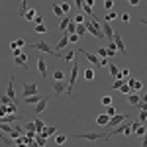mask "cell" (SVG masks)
Listing matches in <instances>:
<instances>
[{
	"mask_svg": "<svg viewBox=\"0 0 147 147\" xmlns=\"http://www.w3.org/2000/svg\"><path fill=\"white\" fill-rule=\"evenodd\" d=\"M30 47H34L35 51H41V53H49V55H53V57H61V53L59 51H55L51 45H47L45 41H37V43H32Z\"/></svg>",
	"mask_w": 147,
	"mask_h": 147,
	"instance_id": "7a4b0ae2",
	"label": "cell"
},
{
	"mask_svg": "<svg viewBox=\"0 0 147 147\" xmlns=\"http://www.w3.org/2000/svg\"><path fill=\"white\" fill-rule=\"evenodd\" d=\"M102 34H104V37L110 39V43L114 41V34H116V32L112 30V26H110L108 22H102Z\"/></svg>",
	"mask_w": 147,
	"mask_h": 147,
	"instance_id": "9c48e42d",
	"label": "cell"
},
{
	"mask_svg": "<svg viewBox=\"0 0 147 147\" xmlns=\"http://www.w3.org/2000/svg\"><path fill=\"white\" fill-rule=\"evenodd\" d=\"M65 141H67V137H65V136H57L55 137V143H57V145H63Z\"/></svg>",
	"mask_w": 147,
	"mask_h": 147,
	"instance_id": "681fc988",
	"label": "cell"
},
{
	"mask_svg": "<svg viewBox=\"0 0 147 147\" xmlns=\"http://www.w3.org/2000/svg\"><path fill=\"white\" fill-rule=\"evenodd\" d=\"M26 137H28V139H32V137H35V131H28V134H26Z\"/></svg>",
	"mask_w": 147,
	"mask_h": 147,
	"instance_id": "6125c7cd",
	"label": "cell"
},
{
	"mask_svg": "<svg viewBox=\"0 0 147 147\" xmlns=\"http://www.w3.org/2000/svg\"><path fill=\"white\" fill-rule=\"evenodd\" d=\"M145 134H147L145 125H143V124H139V125H137V129H136V136H139V137H143V136H145Z\"/></svg>",
	"mask_w": 147,
	"mask_h": 147,
	"instance_id": "1f68e13d",
	"label": "cell"
},
{
	"mask_svg": "<svg viewBox=\"0 0 147 147\" xmlns=\"http://www.w3.org/2000/svg\"><path fill=\"white\" fill-rule=\"evenodd\" d=\"M106 49H108V57H114L116 55V49H118V47H116V43H108V47H106Z\"/></svg>",
	"mask_w": 147,
	"mask_h": 147,
	"instance_id": "4dcf8cb0",
	"label": "cell"
},
{
	"mask_svg": "<svg viewBox=\"0 0 147 147\" xmlns=\"http://www.w3.org/2000/svg\"><path fill=\"white\" fill-rule=\"evenodd\" d=\"M124 84H125V80H124V79H116V80L112 82V88H114V90H120Z\"/></svg>",
	"mask_w": 147,
	"mask_h": 147,
	"instance_id": "484cf974",
	"label": "cell"
},
{
	"mask_svg": "<svg viewBox=\"0 0 147 147\" xmlns=\"http://www.w3.org/2000/svg\"><path fill=\"white\" fill-rule=\"evenodd\" d=\"M114 43H116V47H118L120 53H125V43H124V39H122V35H120V32L114 34Z\"/></svg>",
	"mask_w": 147,
	"mask_h": 147,
	"instance_id": "8fae6325",
	"label": "cell"
},
{
	"mask_svg": "<svg viewBox=\"0 0 147 147\" xmlns=\"http://www.w3.org/2000/svg\"><path fill=\"white\" fill-rule=\"evenodd\" d=\"M8 116V106H4V104H0V120H4Z\"/></svg>",
	"mask_w": 147,
	"mask_h": 147,
	"instance_id": "8d00e7d4",
	"label": "cell"
},
{
	"mask_svg": "<svg viewBox=\"0 0 147 147\" xmlns=\"http://www.w3.org/2000/svg\"><path fill=\"white\" fill-rule=\"evenodd\" d=\"M106 116H108V118H114V116H116V108H114V106H108V108H106Z\"/></svg>",
	"mask_w": 147,
	"mask_h": 147,
	"instance_id": "ee69618b",
	"label": "cell"
},
{
	"mask_svg": "<svg viewBox=\"0 0 147 147\" xmlns=\"http://www.w3.org/2000/svg\"><path fill=\"white\" fill-rule=\"evenodd\" d=\"M34 24H35V26H41V24H43V18L37 14V16H35V20H34Z\"/></svg>",
	"mask_w": 147,
	"mask_h": 147,
	"instance_id": "11a10c76",
	"label": "cell"
},
{
	"mask_svg": "<svg viewBox=\"0 0 147 147\" xmlns=\"http://www.w3.org/2000/svg\"><path fill=\"white\" fill-rule=\"evenodd\" d=\"M102 104L108 108V106H112V96H102Z\"/></svg>",
	"mask_w": 147,
	"mask_h": 147,
	"instance_id": "bcb514c9",
	"label": "cell"
},
{
	"mask_svg": "<svg viewBox=\"0 0 147 147\" xmlns=\"http://www.w3.org/2000/svg\"><path fill=\"white\" fill-rule=\"evenodd\" d=\"M141 147H147V134L141 137Z\"/></svg>",
	"mask_w": 147,
	"mask_h": 147,
	"instance_id": "91938a15",
	"label": "cell"
},
{
	"mask_svg": "<svg viewBox=\"0 0 147 147\" xmlns=\"http://www.w3.org/2000/svg\"><path fill=\"white\" fill-rule=\"evenodd\" d=\"M22 94H24V98L39 94V90H37V84H35V82H24V84H22Z\"/></svg>",
	"mask_w": 147,
	"mask_h": 147,
	"instance_id": "277c9868",
	"label": "cell"
},
{
	"mask_svg": "<svg viewBox=\"0 0 147 147\" xmlns=\"http://www.w3.org/2000/svg\"><path fill=\"white\" fill-rule=\"evenodd\" d=\"M84 26H86V32H90L94 37H98V39L104 37V34L100 32V26H102V24H94L92 20H88V22H84Z\"/></svg>",
	"mask_w": 147,
	"mask_h": 147,
	"instance_id": "5b68a950",
	"label": "cell"
},
{
	"mask_svg": "<svg viewBox=\"0 0 147 147\" xmlns=\"http://www.w3.org/2000/svg\"><path fill=\"white\" fill-rule=\"evenodd\" d=\"M0 102H2L4 106H12V104H16V102H14V100H10V98H8L6 94H2V96H0Z\"/></svg>",
	"mask_w": 147,
	"mask_h": 147,
	"instance_id": "836d02e7",
	"label": "cell"
},
{
	"mask_svg": "<svg viewBox=\"0 0 147 147\" xmlns=\"http://www.w3.org/2000/svg\"><path fill=\"white\" fill-rule=\"evenodd\" d=\"M28 14V2L22 0V4H20V16H26Z\"/></svg>",
	"mask_w": 147,
	"mask_h": 147,
	"instance_id": "74e56055",
	"label": "cell"
},
{
	"mask_svg": "<svg viewBox=\"0 0 147 147\" xmlns=\"http://www.w3.org/2000/svg\"><path fill=\"white\" fill-rule=\"evenodd\" d=\"M125 98H127V104H129V106H137V104L141 102V96H139L137 92H129Z\"/></svg>",
	"mask_w": 147,
	"mask_h": 147,
	"instance_id": "5bb4252c",
	"label": "cell"
},
{
	"mask_svg": "<svg viewBox=\"0 0 147 147\" xmlns=\"http://www.w3.org/2000/svg\"><path fill=\"white\" fill-rule=\"evenodd\" d=\"M141 24H145V26H147V20H145V18H141Z\"/></svg>",
	"mask_w": 147,
	"mask_h": 147,
	"instance_id": "e7e4bbea",
	"label": "cell"
},
{
	"mask_svg": "<svg viewBox=\"0 0 147 147\" xmlns=\"http://www.w3.org/2000/svg\"><path fill=\"white\" fill-rule=\"evenodd\" d=\"M35 16H37V10H28V14H26L24 18H26L28 22H34V20H35Z\"/></svg>",
	"mask_w": 147,
	"mask_h": 147,
	"instance_id": "f546056e",
	"label": "cell"
},
{
	"mask_svg": "<svg viewBox=\"0 0 147 147\" xmlns=\"http://www.w3.org/2000/svg\"><path fill=\"white\" fill-rule=\"evenodd\" d=\"M120 92H122V94H125V96H127L129 92H134V90H131V88H129V86H127V80H125V84H124V86L120 88Z\"/></svg>",
	"mask_w": 147,
	"mask_h": 147,
	"instance_id": "f6af8a7d",
	"label": "cell"
},
{
	"mask_svg": "<svg viewBox=\"0 0 147 147\" xmlns=\"http://www.w3.org/2000/svg\"><path fill=\"white\" fill-rule=\"evenodd\" d=\"M145 120H147V112H139V120H137V122H139V124H143Z\"/></svg>",
	"mask_w": 147,
	"mask_h": 147,
	"instance_id": "816d5d0a",
	"label": "cell"
},
{
	"mask_svg": "<svg viewBox=\"0 0 147 147\" xmlns=\"http://www.w3.org/2000/svg\"><path fill=\"white\" fill-rule=\"evenodd\" d=\"M53 79L55 80H63L65 79V73H63V71H55V73H53Z\"/></svg>",
	"mask_w": 147,
	"mask_h": 147,
	"instance_id": "7bdbcfd3",
	"label": "cell"
},
{
	"mask_svg": "<svg viewBox=\"0 0 147 147\" xmlns=\"http://www.w3.org/2000/svg\"><path fill=\"white\" fill-rule=\"evenodd\" d=\"M127 86H129L134 92H141L143 90V82H141V80H136V79H127Z\"/></svg>",
	"mask_w": 147,
	"mask_h": 147,
	"instance_id": "7c38bea8",
	"label": "cell"
},
{
	"mask_svg": "<svg viewBox=\"0 0 147 147\" xmlns=\"http://www.w3.org/2000/svg\"><path fill=\"white\" fill-rule=\"evenodd\" d=\"M84 79H86V80H94V69H92V67L84 69Z\"/></svg>",
	"mask_w": 147,
	"mask_h": 147,
	"instance_id": "83f0119b",
	"label": "cell"
},
{
	"mask_svg": "<svg viewBox=\"0 0 147 147\" xmlns=\"http://www.w3.org/2000/svg\"><path fill=\"white\" fill-rule=\"evenodd\" d=\"M67 86L69 84H65V80H55L53 82V96H61L63 92H67Z\"/></svg>",
	"mask_w": 147,
	"mask_h": 147,
	"instance_id": "ba28073f",
	"label": "cell"
},
{
	"mask_svg": "<svg viewBox=\"0 0 147 147\" xmlns=\"http://www.w3.org/2000/svg\"><path fill=\"white\" fill-rule=\"evenodd\" d=\"M6 96H8L10 100L16 102V94H14V77H12L10 82H8V90H6Z\"/></svg>",
	"mask_w": 147,
	"mask_h": 147,
	"instance_id": "ac0fdd59",
	"label": "cell"
},
{
	"mask_svg": "<svg viewBox=\"0 0 147 147\" xmlns=\"http://www.w3.org/2000/svg\"><path fill=\"white\" fill-rule=\"evenodd\" d=\"M24 43H26V41H24L22 37H20V39H16V45H18V47H24Z\"/></svg>",
	"mask_w": 147,
	"mask_h": 147,
	"instance_id": "94428289",
	"label": "cell"
},
{
	"mask_svg": "<svg viewBox=\"0 0 147 147\" xmlns=\"http://www.w3.org/2000/svg\"><path fill=\"white\" fill-rule=\"evenodd\" d=\"M75 139H86V141H100V139H106L104 134H98V131H86V134H75Z\"/></svg>",
	"mask_w": 147,
	"mask_h": 147,
	"instance_id": "3957f363",
	"label": "cell"
},
{
	"mask_svg": "<svg viewBox=\"0 0 147 147\" xmlns=\"http://www.w3.org/2000/svg\"><path fill=\"white\" fill-rule=\"evenodd\" d=\"M120 134H124V136H131V134H134V129H131V122H124L122 125L114 127L110 134H106V141H108V139H112L114 136H120Z\"/></svg>",
	"mask_w": 147,
	"mask_h": 147,
	"instance_id": "6da1fadb",
	"label": "cell"
},
{
	"mask_svg": "<svg viewBox=\"0 0 147 147\" xmlns=\"http://www.w3.org/2000/svg\"><path fill=\"white\" fill-rule=\"evenodd\" d=\"M84 34H86V26H84V24L77 26V35H79V37H84Z\"/></svg>",
	"mask_w": 147,
	"mask_h": 147,
	"instance_id": "d6a6232c",
	"label": "cell"
},
{
	"mask_svg": "<svg viewBox=\"0 0 147 147\" xmlns=\"http://www.w3.org/2000/svg\"><path fill=\"white\" fill-rule=\"evenodd\" d=\"M37 69H39V75H41L43 79H47V75H49V73H47V63H45V59H43V57H39V59H37Z\"/></svg>",
	"mask_w": 147,
	"mask_h": 147,
	"instance_id": "4fadbf2b",
	"label": "cell"
},
{
	"mask_svg": "<svg viewBox=\"0 0 147 147\" xmlns=\"http://www.w3.org/2000/svg\"><path fill=\"white\" fill-rule=\"evenodd\" d=\"M116 18H118V14H116V12H108V14H106V18H104V22H112V20H116Z\"/></svg>",
	"mask_w": 147,
	"mask_h": 147,
	"instance_id": "f35d334b",
	"label": "cell"
},
{
	"mask_svg": "<svg viewBox=\"0 0 147 147\" xmlns=\"http://www.w3.org/2000/svg\"><path fill=\"white\" fill-rule=\"evenodd\" d=\"M139 96H141V102H145V104H147V92H143V94H139Z\"/></svg>",
	"mask_w": 147,
	"mask_h": 147,
	"instance_id": "be15d7a7",
	"label": "cell"
},
{
	"mask_svg": "<svg viewBox=\"0 0 147 147\" xmlns=\"http://www.w3.org/2000/svg\"><path fill=\"white\" fill-rule=\"evenodd\" d=\"M120 18H122V22H124V24H129V14H127V12H122Z\"/></svg>",
	"mask_w": 147,
	"mask_h": 147,
	"instance_id": "f907efd6",
	"label": "cell"
},
{
	"mask_svg": "<svg viewBox=\"0 0 147 147\" xmlns=\"http://www.w3.org/2000/svg\"><path fill=\"white\" fill-rule=\"evenodd\" d=\"M112 6H114L112 0H106V2H104V8H106V10H112Z\"/></svg>",
	"mask_w": 147,
	"mask_h": 147,
	"instance_id": "9f6ffc18",
	"label": "cell"
},
{
	"mask_svg": "<svg viewBox=\"0 0 147 147\" xmlns=\"http://www.w3.org/2000/svg\"><path fill=\"white\" fill-rule=\"evenodd\" d=\"M45 32H47L45 24H41V26H35V34H45Z\"/></svg>",
	"mask_w": 147,
	"mask_h": 147,
	"instance_id": "7dc6e473",
	"label": "cell"
},
{
	"mask_svg": "<svg viewBox=\"0 0 147 147\" xmlns=\"http://www.w3.org/2000/svg\"><path fill=\"white\" fill-rule=\"evenodd\" d=\"M47 102H49V96H43L41 100L37 102V106H35V114H41L43 110L47 108Z\"/></svg>",
	"mask_w": 147,
	"mask_h": 147,
	"instance_id": "9a60e30c",
	"label": "cell"
},
{
	"mask_svg": "<svg viewBox=\"0 0 147 147\" xmlns=\"http://www.w3.org/2000/svg\"><path fill=\"white\" fill-rule=\"evenodd\" d=\"M12 53H14V59H16V57H20V55H24V51L20 49V47H18V49H12Z\"/></svg>",
	"mask_w": 147,
	"mask_h": 147,
	"instance_id": "db71d44e",
	"label": "cell"
},
{
	"mask_svg": "<svg viewBox=\"0 0 147 147\" xmlns=\"http://www.w3.org/2000/svg\"><path fill=\"white\" fill-rule=\"evenodd\" d=\"M96 124H98V125H108V124H110V118H108L106 114H100V116L96 118Z\"/></svg>",
	"mask_w": 147,
	"mask_h": 147,
	"instance_id": "603a6c76",
	"label": "cell"
},
{
	"mask_svg": "<svg viewBox=\"0 0 147 147\" xmlns=\"http://www.w3.org/2000/svg\"><path fill=\"white\" fill-rule=\"evenodd\" d=\"M41 98H43L41 94H35V96H28V98H24V102H26V104H34V106H37V102L41 100Z\"/></svg>",
	"mask_w": 147,
	"mask_h": 147,
	"instance_id": "7402d4cb",
	"label": "cell"
},
{
	"mask_svg": "<svg viewBox=\"0 0 147 147\" xmlns=\"http://www.w3.org/2000/svg\"><path fill=\"white\" fill-rule=\"evenodd\" d=\"M96 57H98V59H108V49H106V47H98Z\"/></svg>",
	"mask_w": 147,
	"mask_h": 147,
	"instance_id": "d4e9b609",
	"label": "cell"
},
{
	"mask_svg": "<svg viewBox=\"0 0 147 147\" xmlns=\"http://www.w3.org/2000/svg\"><path fill=\"white\" fill-rule=\"evenodd\" d=\"M137 108H139L141 112H147V104H145V102H139V104H137Z\"/></svg>",
	"mask_w": 147,
	"mask_h": 147,
	"instance_id": "6f0895ef",
	"label": "cell"
},
{
	"mask_svg": "<svg viewBox=\"0 0 147 147\" xmlns=\"http://www.w3.org/2000/svg\"><path fill=\"white\" fill-rule=\"evenodd\" d=\"M67 34H69V35H71V34H77V24H75V22H71V24H69Z\"/></svg>",
	"mask_w": 147,
	"mask_h": 147,
	"instance_id": "60d3db41",
	"label": "cell"
},
{
	"mask_svg": "<svg viewBox=\"0 0 147 147\" xmlns=\"http://www.w3.org/2000/svg\"><path fill=\"white\" fill-rule=\"evenodd\" d=\"M18 120H20L18 114H8V116H6L4 120H0V122H2V124H14V122H18Z\"/></svg>",
	"mask_w": 147,
	"mask_h": 147,
	"instance_id": "44dd1931",
	"label": "cell"
},
{
	"mask_svg": "<svg viewBox=\"0 0 147 147\" xmlns=\"http://www.w3.org/2000/svg\"><path fill=\"white\" fill-rule=\"evenodd\" d=\"M71 22H73V18H71V16H65V18L59 22V30L67 34V28H69V24H71Z\"/></svg>",
	"mask_w": 147,
	"mask_h": 147,
	"instance_id": "e0dca14e",
	"label": "cell"
},
{
	"mask_svg": "<svg viewBox=\"0 0 147 147\" xmlns=\"http://www.w3.org/2000/svg\"><path fill=\"white\" fill-rule=\"evenodd\" d=\"M67 35H69V34H67ZM79 41H80V37H79L77 34H71V35H69V43H79Z\"/></svg>",
	"mask_w": 147,
	"mask_h": 147,
	"instance_id": "b9f144b4",
	"label": "cell"
},
{
	"mask_svg": "<svg viewBox=\"0 0 147 147\" xmlns=\"http://www.w3.org/2000/svg\"><path fill=\"white\" fill-rule=\"evenodd\" d=\"M53 14H55L57 18H65V14H63V10H61V4H53Z\"/></svg>",
	"mask_w": 147,
	"mask_h": 147,
	"instance_id": "cb8c5ba5",
	"label": "cell"
},
{
	"mask_svg": "<svg viewBox=\"0 0 147 147\" xmlns=\"http://www.w3.org/2000/svg\"><path fill=\"white\" fill-rule=\"evenodd\" d=\"M0 129H2V131H6L8 136H10L12 131H14V127H10V125H8V124H2V122H0Z\"/></svg>",
	"mask_w": 147,
	"mask_h": 147,
	"instance_id": "ab89813d",
	"label": "cell"
},
{
	"mask_svg": "<svg viewBox=\"0 0 147 147\" xmlns=\"http://www.w3.org/2000/svg\"><path fill=\"white\" fill-rule=\"evenodd\" d=\"M26 129H28V131H35V124L34 122H28V124H26Z\"/></svg>",
	"mask_w": 147,
	"mask_h": 147,
	"instance_id": "f5cc1de1",
	"label": "cell"
},
{
	"mask_svg": "<svg viewBox=\"0 0 147 147\" xmlns=\"http://www.w3.org/2000/svg\"><path fill=\"white\" fill-rule=\"evenodd\" d=\"M79 79V65L73 61V69H71V79H69V86H67V92L69 94H73V86H75V82Z\"/></svg>",
	"mask_w": 147,
	"mask_h": 147,
	"instance_id": "8992f818",
	"label": "cell"
},
{
	"mask_svg": "<svg viewBox=\"0 0 147 147\" xmlns=\"http://www.w3.org/2000/svg\"><path fill=\"white\" fill-rule=\"evenodd\" d=\"M77 51H79V53H82V55H84L86 59H88V63H90L92 67H100V59H98V57L94 55V53H90V51H86V49H82V47H79Z\"/></svg>",
	"mask_w": 147,
	"mask_h": 147,
	"instance_id": "52a82bcc",
	"label": "cell"
},
{
	"mask_svg": "<svg viewBox=\"0 0 147 147\" xmlns=\"http://www.w3.org/2000/svg\"><path fill=\"white\" fill-rule=\"evenodd\" d=\"M108 71H110V75H112L114 79H116V77H118V75H120V69L116 67V65H114V63H110V65H108Z\"/></svg>",
	"mask_w": 147,
	"mask_h": 147,
	"instance_id": "4316f807",
	"label": "cell"
},
{
	"mask_svg": "<svg viewBox=\"0 0 147 147\" xmlns=\"http://www.w3.org/2000/svg\"><path fill=\"white\" fill-rule=\"evenodd\" d=\"M127 120H129L127 114H116L114 118H110V124L108 125H120V124H124V122H127Z\"/></svg>",
	"mask_w": 147,
	"mask_h": 147,
	"instance_id": "30bf717a",
	"label": "cell"
},
{
	"mask_svg": "<svg viewBox=\"0 0 147 147\" xmlns=\"http://www.w3.org/2000/svg\"><path fill=\"white\" fill-rule=\"evenodd\" d=\"M37 145H39V147H43V145H45V139H43L41 136H37Z\"/></svg>",
	"mask_w": 147,
	"mask_h": 147,
	"instance_id": "680465c9",
	"label": "cell"
},
{
	"mask_svg": "<svg viewBox=\"0 0 147 147\" xmlns=\"http://www.w3.org/2000/svg\"><path fill=\"white\" fill-rule=\"evenodd\" d=\"M63 59H65L67 63H73V59H75V53H73V51H69L67 55H63Z\"/></svg>",
	"mask_w": 147,
	"mask_h": 147,
	"instance_id": "c3c4849f",
	"label": "cell"
},
{
	"mask_svg": "<svg viewBox=\"0 0 147 147\" xmlns=\"http://www.w3.org/2000/svg\"><path fill=\"white\" fill-rule=\"evenodd\" d=\"M55 131H57V125H45V129H43V131H41L39 136H41V137H43V139H45L47 136H53Z\"/></svg>",
	"mask_w": 147,
	"mask_h": 147,
	"instance_id": "d6986e66",
	"label": "cell"
},
{
	"mask_svg": "<svg viewBox=\"0 0 147 147\" xmlns=\"http://www.w3.org/2000/svg\"><path fill=\"white\" fill-rule=\"evenodd\" d=\"M34 124H35V131H37V134H41V131L45 129V124H43L41 120H34Z\"/></svg>",
	"mask_w": 147,
	"mask_h": 147,
	"instance_id": "f1b7e54d",
	"label": "cell"
},
{
	"mask_svg": "<svg viewBox=\"0 0 147 147\" xmlns=\"http://www.w3.org/2000/svg\"><path fill=\"white\" fill-rule=\"evenodd\" d=\"M69 45V35L67 34H63V37L57 41V45H55V51H61V49H65V47Z\"/></svg>",
	"mask_w": 147,
	"mask_h": 147,
	"instance_id": "2e32d148",
	"label": "cell"
},
{
	"mask_svg": "<svg viewBox=\"0 0 147 147\" xmlns=\"http://www.w3.org/2000/svg\"><path fill=\"white\" fill-rule=\"evenodd\" d=\"M61 10H63L65 16H69V12H71V4H69V2H61Z\"/></svg>",
	"mask_w": 147,
	"mask_h": 147,
	"instance_id": "e575fe53",
	"label": "cell"
},
{
	"mask_svg": "<svg viewBox=\"0 0 147 147\" xmlns=\"http://www.w3.org/2000/svg\"><path fill=\"white\" fill-rule=\"evenodd\" d=\"M26 61H28V57H26V53H24V55H20V57H16V59H14V63H16V65H18V67H24V69H28V63H26Z\"/></svg>",
	"mask_w": 147,
	"mask_h": 147,
	"instance_id": "ffe728a7",
	"label": "cell"
},
{
	"mask_svg": "<svg viewBox=\"0 0 147 147\" xmlns=\"http://www.w3.org/2000/svg\"><path fill=\"white\" fill-rule=\"evenodd\" d=\"M73 22L77 24V26H80V24H84V14H77V16L73 18Z\"/></svg>",
	"mask_w": 147,
	"mask_h": 147,
	"instance_id": "d590c367",
	"label": "cell"
}]
</instances>
